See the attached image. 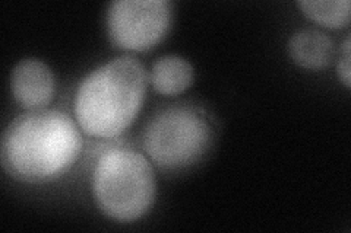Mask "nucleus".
<instances>
[{"instance_id":"6","label":"nucleus","mask_w":351,"mask_h":233,"mask_svg":"<svg viewBox=\"0 0 351 233\" xmlns=\"http://www.w3.org/2000/svg\"><path fill=\"white\" fill-rule=\"evenodd\" d=\"M10 90L21 107L34 111L43 109L51 102L56 82L46 63L37 59H25L15 66L10 74Z\"/></svg>"},{"instance_id":"10","label":"nucleus","mask_w":351,"mask_h":233,"mask_svg":"<svg viewBox=\"0 0 351 233\" xmlns=\"http://www.w3.org/2000/svg\"><path fill=\"white\" fill-rule=\"evenodd\" d=\"M338 76L341 82L346 85V87L351 86V66H350V54H344V59L338 63Z\"/></svg>"},{"instance_id":"1","label":"nucleus","mask_w":351,"mask_h":233,"mask_svg":"<svg viewBox=\"0 0 351 233\" xmlns=\"http://www.w3.org/2000/svg\"><path fill=\"white\" fill-rule=\"evenodd\" d=\"M80 126L58 109H34L5 128L0 161L14 180L49 184L68 172L82 150Z\"/></svg>"},{"instance_id":"9","label":"nucleus","mask_w":351,"mask_h":233,"mask_svg":"<svg viewBox=\"0 0 351 233\" xmlns=\"http://www.w3.org/2000/svg\"><path fill=\"white\" fill-rule=\"evenodd\" d=\"M302 12L325 28H341L350 22V0H299Z\"/></svg>"},{"instance_id":"7","label":"nucleus","mask_w":351,"mask_h":233,"mask_svg":"<svg viewBox=\"0 0 351 233\" xmlns=\"http://www.w3.org/2000/svg\"><path fill=\"white\" fill-rule=\"evenodd\" d=\"M289 54L294 63L309 70H321L332 61L334 42L325 32L300 29L289 40Z\"/></svg>"},{"instance_id":"3","label":"nucleus","mask_w":351,"mask_h":233,"mask_svg":"<svg viewBox=\"0 0 351 233\" xmlns=\"http://www.w3.org/2000/svg\"><path fill=\"white\" fill-rule=\"evenodd\" d=\"M91 188L103 215L128 223L149 212L157 194V181L144 154L128 144H116L98 156Z\"/></svg>"},{"instance_id":"2","label":"nucleus","mask_w":351,"mask_h":233,"mask_svg":"<svg viewBox=\"0 0 351 233\" xmlns=\"http://www.w3.org/2000/svg\"><path fill=\"white\" fill-rule=\"evenodd\" d=\"M148 77L132 55L104 63L81 81L75 95V117L85 135L114 139L134 123L144 104Z\"/></svg>"},{"instance_id":"5","label":"nucleus","mask_w":351,"mask_h":233,"mask_svg":"<svg viewBox=\"0 0 351 233\" xmlns=\"http://www.w3.org/2000/svg\"><path fill=\"white\" fill-rule=\"evenodd\" d=\"M171 18L169 0H116L107 10V34L117 49L147 51L166 37Z\"/></svg>"},{"instance_id":"8","label":"nucleus","mask_w":351,"mask_h":233,"mask_svg":"<svg viewBox=\"0 0 351 233\" xmlns=\"http://www.w3.org/2000/svg\"><path fill=\"white\" fill-rule=\"evenodd\" d=\"M193 68L192 64L180 57V55H164L152 64L149 73V81L154 90L161 95H178L193 82Z\"/></svg>"},{"instance_id":"4","label":"nucleus","mask_w":351,"mask_h":233,"mask_svg":"<svg viewBox=\"0 0 351 233\" xmlns=\"http://www.w3.org/2000/svg\"><path fill=\"white\" fill-rule=\"evenodd\" d=\"M214 127L202 108L179 104L161 109L142 135L148 159L164 171H182L199 162L214 141Z\"/></svg>"}]
</instances>
